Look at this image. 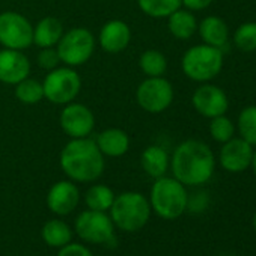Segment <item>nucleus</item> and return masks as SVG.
Listing matches in <instances>:
<instances>
[{"instance_id":"obj_1","label":"nucleus","mask_w":256,"mask_h":256,"mask_svg":"<svg viewBox=\"0 0 256 256\" xmlns=\"http://www.w3.org/2000/svg\"><path fill=\"white\" fill-rule=\"evenodd\" d=\"M170 169L180 182L198 187L208 182L214 175L216 157L206 144L188 139L175 148L170 157Z\"/></svg>"},{"instance_id":"obj_2","label":"nucleus","mask_w":256,"mask_h":256,"mask_svg":"<svg viewBox=\"0 0 256 256\" xmlns=\"http://www.w3.org/2000/svg\"><path fill=\"white\" fill-rule=\"evenodd\" d=\"M60 168L76 182L96 181L104 172V156L89 138L71 139L60 152Z\"/></svg>"},{"instance_id":"obj_3","label":"nucleus","mask_w":256,"mask_h":256,"mask_svg":"<svg viewBox=\"0 0 256 256\" xmlns=\"http://www.w3.org/2000/svg\"><path fill=\"white\" fill-rule=\"evenodd\" d=\"M151 210L164 220H175L181 217L188 204V193L186 186L176 178L160 176L156 180L150 196Z\"/></svg>"},{"instance_id":"obj_4","label":"nucleus","mask_w":256,"mask_h":256,"mask_svg":"<svg viewBox=\"0 0 256 256\" xmlns=\"http://www.w3.org/2000/svg\"><path fill=\"white\" fill-rule=\"evenodd\" d=\"M151 217L150 200L138 192H125L114 196L110 206V218L114 226L125 232L140 230Z\"/></svg>"},{"instance_id":"obj_5","label":"nucleus","mask_w":256,"mask_h":256,"mask_svg":"<svg viewBox=\"0 0 256 256\" xmlns=\"http://www.w3.org/2000/svg\"><path fill=\"white\" fill-rule=\"evenodd\" d=\"M181 68L190 80L208 83L216 78L223 68V50L204 42L193 46L182 54Z\"/></svg>"},{"instance_id":"obj_6","label":"nucleus","mask_w":256,"mask_h":256,"mask_svg":"<svg viewBox=\"0 0 256 256\" xmlns=\"http://www.w3.org/2000/svg\"><path fill=\"white\" fill-rule=\"evenodd\" d=\"M95 46L96 41L90 30L84 28H74L68 32H64L56 50L60 62H64L66 66L76 68L86 64L92 58Z\"/></svg>"},{"instance_id":"obj_7","label":"nucleus","mask_w":256,"mask_h":256,"mask_svg":"<svg viewBox=\"0 0 256 256\" xmlns=\"http://www.w3.org/2000/svg\"><path fill=\"white\" fill-rule=\"evenodd\" d=\"M44 98L53 104L65 106L76 100L82 89V78L72 66H58L46 76L42 82Z\"/></svg>"},{"instance_id":"obj_8","label":"nucleus","mask_w":256,"mask_h":256,"mask_svg":"<svg viewBox=\"0 0 256 256\" xmlns=\"http://www.w3.org/2000/svg\"><path fill=\"white\" fill-rule=\"evenodd\" d=\"M174 86L172 83L162 77H146L136 90L138 104L148 113L158 114L170 107L174 102Z\"/></svg>"},{"instance_id":"obj_9","label":"nucleus","mask_w":256,"mask_h":256,"mask_svg":"<svg viewBox=\"0 0 256 256\" xmlns=\"http://www.w3.org/2000/svg\"><path fill=\"white\" fill-rule=\"evenodd\" d=\"M0 44L4 48L26 50L34 44L32 23L16 11H5L0 14Z\"/></svg>"},{"instance_id":"obj_10","label":"nucleus","mask_w":256,"mask_h":256,"mask_svg":"<svg viewBox=\"0 0 256 256\" xmlns=\"http://www.w3.org/2000/svg\"><path fill=\"white\" fill-rule=\"evenodd\" d=\"M76 232L89 244H108L114 238V224L104 211L86 210L76 218Z\"/></svg>"},{"instance_id":"obj_11","label":"nucleus","mask_w":256,"mask_h":256,"mask_svg":"<svg viewBox=\"0 0 256 256\" xmlns=\"http://www.w3.org/2000/svg\"><path fill=\"white\" fill-rule=\"evenodd\" d=\"M59 122L62 130L71 139L89 138L95 126V116L92 110L82 102H68L60 112Z\"/></svg>"},{"instance_id":"obj_12","label":"nucleus","mask_w":256,"mask_h":256,"mask_svg":"<svg viewBox=\"0 0 256 256\" xmlns=\"http://www.w3.org/2000/svg\"><path fill=\"white\" fill-rule=\"evenodd\" d=\"M192 104L194 110L208 119L220 114H226L229 108V98L226 92L211 83H202L192 95Z\"/></svg>"},{"instance_id":"obj_13","label":"nucleus","mask_w":256,"mask_h":256,"mask_svg":"<svg viewBox=\"0 0 256 256\" xmlns=\"http://www.w3.org/2000/svg\"><path fill=\"white\" fill-rule=\"evenodd\" d=\"M253 156V146L241 138H232L222 144L218 152L220 166L230 174H240L250 168Z\"/></svg>"},{"instance_id":"obj_14","label":"nucleus","mask_w":256,"mask_h":256,"mask_svg":"<svg viewBox=\"0 0 256 256\" xmlns=\"http://www.w3.org/2000/svg\"><path fill=\"white\" fill-rule=\"evenodd\" d=\"M30 74L29 58L20 50H0V83L16 86Z\"/></svg>"},{"instance_id":"obj_15","label":"nucleus","mask_w":256,"mask_h":256,"mask_svg":"<svg viewBox=\"0 0 256 256\" xmlns=\"http://www.w3.org/2000/svg\"><path fill=\"white\" fill-rule=\"evenodd\" d=\"M80 200V192L74 181H58L47 193V206L58 216L71 214Z\"/></svg>"},{"instance_id":"obj_16","label":"nucleus","mask_w":256,"mask_h":256,"mask_svg":"<svg viewBox=\"0 0 256 256\" xmlns=\"http://www.w3.org/2000/svg\"><path fill=\"white\" fill-rule=\"evenodd\" d=\"M132 41V29L122 20H110L100 30V47L110 54L124 52Z\"/></svg>"},{"instance_id":"obj_17","label":"nucleus","mask_w":256,"mask_h":256,"mask_svg":"<svg viewBox=\"0 0 256 256\" xmlns=\"http://www.w3.org/2000/svg\"><path fill=\"white\" fill-rule=\"evenodd\" d=\"M96 145L106 157H122L130 150V138L120 128H106L96 138Z\"/></svg>"},{"instance_id":"obj_18","label":"nucleus","mask_w":256,"mask_h":256,"mask_svg":"<svg viewBox=\"0 0 256 256\" xmlns=\"http://www.w3.org/2000/svg\"><path fill=\"white\" fill-rule=\"evenodd\" d=\"M198 32L204 44L223 50L229 42V28L226 22L217 16H208L198 24Z\"/></svg>"},{"instance_id":"obj_19","label":"nucleus","mask_w":256,"mask_h":256,"mask_svg":"<svg viewBox=\"0 0 256 256\" xmlns=\"http://www.w3.org/2000/svg\"><path fill=\"white\" fill-rule=\"evenodd\" d=\"M64 35L62 22L56 17H44L34 26V44L40 48H48L58 46Z\"/></svg>"},{"instance_id":"obj_20","label":"nucleus","mask_w":256,"mask_h":256,"mask_svg":"<svg viewBox=\"0 0 256 256\" xmlns=\"http://www.w3.org/2000/svg\"><path fill=\"white\" fill-rule=\"evenodd\" d=\"M140 164H142V169L150 176L157 180V178L166 175V172L170 166V157L164 148H162L158 145H151L144 150V152L140 156Z\"/></svg>"},{"instance_id":"obj_21","label":"nucleus","mask_w":256,"mask_h":256,"mask_svg":"<svg viewBox=\"0 0 256 256\" xmlns=\"http://www.w3.org/2000/svg\"><path fill=\"white\" fill-rule=\"evenodd\" d=\"M198 24L194 14L186 8L182 10V6L168 17V29L170 35L181 41L190 40L198 32Z\"/></svg>"},{"instance_id":"obj_22","label":"nucleus","mask_w":256,"mask_h":256,"mask_svg":"<svg viewBox=\"0 0 256 256\" xmlns=\"http://www.w3.org/2000/svg\"><path fill=\"white\" fill-rule=\"evenodd\" d=\"M71 236H72L71 228L62 220L53 218V220H48L42 226V240L50 247L60 248L62 246H65L71 241Z\"/></svg>"},{"instance_id":"obj_23","label":"nucleus","mask_w":256,"mask_h":256,"mask_svg":"<svg viewBox=\"0 0 256 256\" xmlns=\"http://www.w3.org/2000/svg\"><path fill=\"white\" fill-rule=\"evenodd\" d=\"M139 66L146 77H162L168 71V59L162 52L150 48L140 54Z\"/></svg>"},{"instance_id":"obj_24","label":"nucleus","mask_w":256,"mask_h":256,"mask_svg":"<svg viewBox=\"0 0 256 256\" xmlns=\"http://www.w3.org/2000/svg\"><path fill=\"white\" fill-rule=\"evenodd\" d=\"M113 200H114L113 190L104 184L92 186L84 194V202L88 205V210H94V211H104V212L108 211Z\"/></svg>"},{"instance_id":"obj_25","label":"nucleus","mask_w":256,"mask_h":256,"mask_svg":"<svg viewBox=\"0 0 256 256\" xmlns=\"http://www.w3.org/2000/svg\"><path fill=\"white\" fill-rule=\"evenodd\" d=\"M138 5L151 18H168L182 6L181 0H138Z\"/></svg>"},{"instance_id":"obj_26","label":"nucleus","mask_w":256,"mask_h":256,"mask_svg":"<svg viewBox=\"0 0 256 256\" xmlns=\"http://www.w3.org/2000/svg\"><path fill=\"white\" fill-rule=\"evenodd\" d=\"M236 132L252 146H256V106L244 107L236 119Z\"/></svg>"},{"instance_id":"obj_27","label":"nucleus","mask_w":256,"mask_h":256,"mask_svg":"<svg viewBox=\"0 0 256 256\" xmlns=\"http://www.w3.org/2000/svg\"><path fill=\"white\" fill-rule=\"evenodd\" d=\"M16 96L20 102H23L26 106L38 104L40 101L44 100L42 83L35 78L26 77L24 80H22L20 83L16 84Z\"/></svg>"},{"instance_id":"obj_28","label":"nucleus","mask_w":256,"mask_h":256,"mask_svg":"<svg viewBox=\"0 0 256 256\" xmlns=\"http://www.w3.org/2000/svg\"><path fill=\"white\" fill-rule=\"evenodd\" d=\"M232 41L235 47L242 53L256 52V22H247L236 28Z\"/></svg>"},{"instance_id":"obj_29","label":"nucleus","mask_w":256,"mask_h":256,"mask_svg":"<svg viewBox=\"0 0 256 256\" xmlns=\"http://www.w3.org/2000/svg\"><path fill=\"white\" fill-rule=\"evenodd\" d=\"M210 136L218 142V144H224L228 140H230L232 138H235L236 133V125L235 122L228 118L226 114H220L211 119L210 122Z\"/></svg>"},{"instance_id":"obj_30","label":"nucleus","mask_w":256,"mask_h":256,"mask_svg":"<svg viewBox=\"0 0 256 256\" xmlns=\"http://www.w3.org/2000/svg\"><path fill=\"white\" fill-rule=\"evenodd\" d=\"M36 62L42 70L52 71V70L58 68L60 58H59L58 50L54 47H48V48H41V52L36 56Z\"/></svg>"},{"instance_id":"obj_31","label":"nucleus","mask_w":256,"mask_h":256,"mask_svg":"<svg viewBox=\"0 0 256 256\" xmlns=\"http://www.w3.org/2000/svg\"><path fill=\"white\" fill-rule=\"evenodd\" d=\"M58 256H94L89 248L78 242H68L62 246L58 252Z\"/></svg>"},{"instance_id":"obj_32","label":"nucleus","mask_w":256,"mask_h":256,"mask_svg":"<svg viewBox=\"0 0 256 256\" xmlns=\"http://www.w3.org/2000/svg\"><path fill=\"white\" fill-rule=\"evenodd\" d=\"M214 0H181V4L186 10L196 12V11H204L212 5Z\"/></svg>"},{"instance_id":"obj_33","label":"nucleus","mask_w":256,"mask_h":256,"mask_svg":"<svg viewBox=\"0 0 256 256\" xmlns=\"http://www.w3.org/2000/svg\"><path fill=\"white\" fill-rule=\"evenodd\" d=\"M250 168L253 169V174L256 175V148H253V156H252V163Z\"/></svg>"},{"instance_id":"obj_34","label":"nucleus","mask_w":256,"mask_h":256,"mask_svg":"<svg viewBox=\"0 0 256 256\" xmlns=\"http://www.w3.org/2000/svg\"><path fill=\"white\" fill-rule=\"evenodd\" d=\"M253 228H254V230H256V212H254V216H253Z\"/></svg>"}]
</instances>
